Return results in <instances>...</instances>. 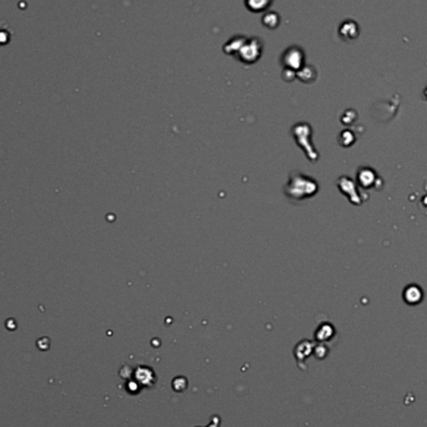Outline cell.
<instances>
[{
    "label": "cell",
    "instance_id": "obj_1",
    "mask_svg": "<svg viewBox=\"0 0 427 427\" xmlns=\"http://www.w3.org/2000/svg\"><path fill=\"white\" fill-rule=\"evenodd\" d=\"M422 296H424V295H422V290L420 289L419 286H416V285L407 286L404 292L405 301L410 305H417L419 302H421Z\"/></svg>",
    "mask_w": 427,
    "mask_h": 427
}]
</instances>
